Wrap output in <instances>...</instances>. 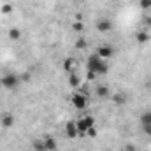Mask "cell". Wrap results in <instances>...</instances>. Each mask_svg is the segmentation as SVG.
I'll use <instances>...</instances> for the list:
<instances>
[{
    "label": "cell",
    "instance_id": "obj_1",
    "mask_svg": "<svg viewBox=\"0 0 151 151\" xmlns=\"http://www.w3.org/2000/svg\"><path fill=\"white\" fill-rule=\"evenodd\" d=\"M86 69H88L90 72L97 74V76H104V74H107L109 65H107V60H102L97 53H93V55H90L88 60H86Z\"/></svg>",
    "mask_w": 151,
    "mask_h": 151
},
{
    "label": "cell",
    "instance_id": "obj_2",
    "mask_svg": "<svg viewBox=\"0 0 151 151\" xmlns=\"http://www.w3.org/2000/svg\"><path fill=\"white\" fill-rule=\"evenodd\" d=\"M76 125H77V134H79V135H86V134H88V130L95 127V118H93V116H90V114L81 116V118H77V119H76Z\"/></svg>",
    "mask_w": 151,
    "mask_h": 151
},
{
    "label": "cell",
    "instance_id": "obj_3",
    "mask_svg": "<svg viewBox=\"0 0 151 151\" xmlns=\"http://www.w3.org/2000/svg\"><path fill=\"white\" fill-rule=\"evenodd\" d=\"M70 102H72V106H74L77 111H83L88 106V95L83 93V91H74L72 97H70Z\"/></svg>",
    "mask_w": 151,
    "mask_h": 151
},
{
    "label": "cell",
    "instance_id": "obj_4",
    "mask_svg": "<svg viewBox=\"0 0 151 151\" xmlns=\"http://www.w3.org/2000/svg\"><path fill=\"white\" fill-rule=\"evenodd\" d=\"M0 84L5 88V90H16L19 86V77L16 74H4L0 77Z\"/></svg>",
    "mask_w": 151,
    "mask_h": 151
},
{
    "label": "cell",
    "instance_id": "obj_5",
    "mask_svg": "<svg viewBox=\"0 0 151 151\" xmlns=\"http://www.w3.org/2000/svg\"><path fill=\"white\" fill-rule=\"evenodd\" d=\"M97 55H99L102 60H109V58L114 55L113 46H109V44H100V46L97 47Z\"/></svg>",
    "mask_w": 151,
    "mask_h": 151
},
{
    "label": "cell",
    "instance_id": "obj_6",
    "mask_svg": "<svg viewBox=\"0 0 151 151\" xmlns=\"http://www.w3.org/2000/svg\"><path fill=\"white\" fill-rule=\"evenodd\" d=\"M65 134H67V137H70V139H76L79 134H77V125H76V119H70V121H67V125H65Z\"/></svg>",
    "mask_w": 151,
    "mask_h": 151
},
{
    "label": "cell",
    "instance_id": "obj_7",
    "mask_svg": "<svg viewBox=\"0 0 151 151\" xmlns=\"http://www.w3.org/2000/svg\"><path fill=\"white\" fill-rule=\"evenodd\" d=\"M97 30H99L100 34H107V32L113 30V23H111L109 19H99V21H97Z\"/></svg>",
    "mask_w": 151,
    "mask_h": 151
},
{
    "label": "cell",
    "instance_id": "obj_8",
    "mask_svg": "<svg viewBox=\"0 0 151 151\" xmlns=\"http://www.w3.org/2000/svg\"><path fill=\"white\" fill-rule=\"evenodd\" d=\"M0 125L4 128H11L14 125V116L11 113H2V116H0Z\"/></svg>",
    "mask_w": 151,
    "mask_h": 151
},
{
    "label": "cell",
    "instance_id": "obj_9",
    "mask_svg": "<svg viewBox=\"0 0 151 151\" xmlns=\"http://www.w3.org/2000/svg\"><path fill=\"white\" fill-rule=\"evenodd\" d=\"M69 86H70L72 90H79V88H81V81H79V77H77L74 72H70V76H69Z\"/></svg>",
    "mask_w": 151,
    "mask_h": 151
},
{
    "label": "cell",
    "instance_id": "obj_10",
    "mask_svg": "<svg viewBox=\"0 0 151 151\" xmlns=\"http://www.w3.org/2000/svg\"><path fill=\"white\" fill-rule=\"evenodd\" d=\"M141 123H142V128H151V111H146L141 116Z\"/></svg>",
    "mask_w": 151,
    "mask_h": 151
},
{
    "label": "cell",
    "instance_id": "obj_11",
    "mask_svg": "<svg viewBox=\"0 0 151 151\" xmlns=\"http://www.w3.org/2000/svg\"><path fill=\"white\" fill-rule=\"evenodd\" d=\"M44 146H46V151H56V141L53 137H46L44 139Z\"/></svg>",
    "mask_w": 151,
    "mask_h": 151
},
{
    "label": "cell",
    "instance_id": "obj_12",
    "mask_svg": "<svg viewBox=\"0 0 151 151\" xmlns=\"http://www.w3.org/2000/svg\"><path fill=\"white\" fill-rule=\"evenodd\" d=\"M135 39H137V42H139V44H146V42L150 40V35H148L146 32H142V30H141V32H137V34H135Z\"/></svg>",
    "mask_w": 151,
    "mask_h": 151
},
{
    "label": "cell",
    "instance_id": "obj_13",
    "mask_svg": "<svg viewBox=\"0 0 151 151\" xmlns=\"http://www.w3.org/2000/svg\"><path fill=\"white\" fill-rule=\"evenodd\" d=\"M19 37H21V32L18 28H11L9 30V39L11 40H19Z\"/></svg>",
    "mask_w": 151,
    "mask_h": 151
},
{
    "label": "cell",
    "instance_id": "obj_14",
    "mask_svg": "<svg viewBox=\"0 0 151 151\" xmlns=\"http://www.w3.org/2000/svg\"><path fill=\"white\" fill-rule=\"evenodd\" d=\"M34 150L35 151H46V146H44V139H35L34 141Z\"/></svg>",
    "mask_w": 151,
    "mask_h": 151
},
{
    "label": "cell",
    "instance_id": "obj_15",
    "mask_svg": "<svg viewBox=\"0 0 151 151\" xmlns=\"http://www.w3.org/2000/svg\"><path fill=\"white\" fill-rule=\"evenodd\" d=\"M74 67H76V62H74V60H70V58H69V60H65L63 69H65L67 72H72V69H74Z\"/></svg>",
    "mask_w": 151,
    "mask_h": 151
},
{
    "label": "cell",
    "instance_id": "obj_16",
    "mask_svg": "<svg viewBox=\"0 0 151 151\" xmlns=\"http://www.w3.org/2000/svg\"><path fill=\"white\" fill-rule=\"evenodd\" d=\"M114 102H116L118 106H123V104L127 102V99H125L123 93H116V95H114Z\"/></svg>",
    "mask_w": 151,
    "mask_h": 151
},
{
    "label": "cell",
    "instance_id": "obj_17",
    "mask_svg": "<svg viewBox=\"0 0 151 151\" xmlns=\"http://www.w3.org/2000/svg\"><path fill=\"white\" fill-rule=\"evenodd\" d=\"M97 93H99L100 97H107V95H109L107 86H99V88H97Z\"/></svg>",
    "mask_w": 151,
    "mask_h": 151
},
{
    "label": "cell",
    "instance_id": "obj_18",
    "mask_svg": "<svg viewBox=\"0 0 151 151\" xmlns=\"http://www.w3.org/2000/svg\"><path fill=\"white\" fill-rule=\"evenodd\" d=\"M0 11H2L4 14H9V12L12 11V5H11V4H5V5H2V9H0Z\"/></svg>",
    "mask_w": 151,
    "mask_h": 151
},
{
    "label": "cell",
    "instance_id": "obj_19",
    "mask_svg": "<svg viewBox=\"0 0 151 151\" xmlns=\"http://www.w3.org/2000/svg\"><path fill=\"white\" fill-rule=\"evenodd\" d=\"M76 47H77V49H84V47H86V40H84V39H79V40L76 42Z\"/></svg>",
    "mask_w": 151,
    "mask_h": 151
},
{
    "label": "cell",
    "instance_id": "obj_20",
    "mask_svg": "<svg viewBox=\"0 0 151 151\" xmlns=\"http://www.w3.org/2000/svg\"><path fill=\"white\" fill-rule=\"evenodd\" d=\"M72 28H74L76 32H83V23L81 21H76L74 25H72Z\"/></svg>",
    "mask_w": 151,
    "mask_h": 151
},
{
    "label": "cell",
    "instance_id": "obj_21",
    "mask_svg": "<svg viewBox=\"0 0 151 151\" xmlns=\"http://www.w3.org/2000/svg\"><path fill=\"white\" fill-rule=\"evenodd\" d=\"M141 7L142 9H151V0H141Z\"/></svg>",
    "mask_w": 151,
    "mask_h": 151
},
{
    "label": "cell",
    "instance_id": "obj_22",
    "mask_svg": "<svg viewBox=\"0 0 151 151\" xmlns=\"http://www.w3.org/2000/svg\"><path fill=\"white\" fill-rule=\"evenodd\" d=\"M86 79H88V81H95V79H97V74H93V72L88 70V72H86Z\"/></svg>",
    "mask_w": 151,
    "mask_h": 151
},
{
    "label": "cell",
    "instance_id": "obj_23",
    "mask_svg": "<svg viewBox=\"0 0 151 151\" xmlns=\"http://www.w3.org/2000/svg\"><path fill=\"white\" fill-rule=\"evenodd\" d=\"M127 151H135V148H134L132 144H128V146H127Z\"/></svg>",
    "mask_w": 151,
    "mask_h": 151
},
{
    "label": "cell",
    "instance_id": "obj_24",
    "mask_svg": "<svg viewBox=\"0 0 151 151\" xmlns=\"http://www.w3.org/2000/svg\"><path fill=\"white\" fill-rule=\"evenodd\" d=\"M76 2H83V0H76Z\"/></svg>",
    "mask_w": 151,
    "mask_h": 151
}]
</instances>
